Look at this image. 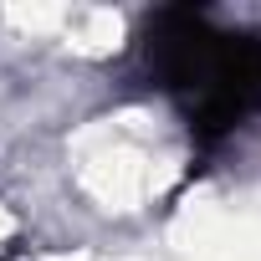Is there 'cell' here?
Segmentation results:
<instances>
[{
	"label": "cell",
	"mask_w": 261,
	"mask_h": 261,
	"mask_svg": "<svg viewBox=\"0 0 261 261\" xmlns=\"http://www.w3.org/2000/svg\"><path fill=\"white\" fill-rule=\"evenodd\" d=\"M144 72L164 87L200 149L261 113V31H220L205 6H164L144 26Z\"/></svg>",
	"instance_id": "1"
}]
</instances>
